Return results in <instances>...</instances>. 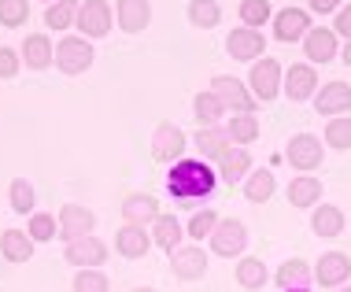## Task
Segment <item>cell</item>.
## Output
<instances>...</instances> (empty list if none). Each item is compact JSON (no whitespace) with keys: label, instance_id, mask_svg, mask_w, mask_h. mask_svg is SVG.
<instances>
[{"label":"cell","instance_id":"cell-33","mask_svg":"<svg viewBox=\"0 0 351 292\" xmlns=\"http://www.w3.org/2000/svg\"><path fill=\"white\" fill-rule=\"evenodd\" d=\"M222 100L215 97V93H200L196 97V119H200V130H207V126H215V119L222 115Z\"/></svg>","mask_w":351,"mask_h":292},{"label":"cell","instance_id":"cell-40","mask_svg":"<svg viewBox=\"0 0 351 292\" xmlns=\"http://www.w3.org/2000/svg\"><path fill=\"white\" fill-rule=\"evenodd\" d=\"M26 233H30L34 241H52L56 237V219H52V215H34Z\"/></svg>","mask_w":351,"mask_h":292},{"label":"cell","instance_id":"cell-28","mask_svg":"<svg viewBox=\"0 0 351 292\" xmlns=\"http://www.w3.org/2000/svg\"><path fill=\"white\" fill-rule=\"evenodd\" d=\"M74 19H78V0H56L49 12H45V23L56 26V30H67V26H74Z\"/></svg>","mask_w":351,"mask_h":292},{"label":"cell","instance_id":"cell-34","mask_svg":"<svg viewBox=\"0 0 351 292\" xmlns=\"http://www.w3.org/2000/svg\"><path fill=\"white\" fill-rule=\"evenodd\" d=\"M307 278H311V270H307V263H300V259L285 263V267L278 270V285L281 289H300Z\"/></svg>","mask_w":351,"mask_h":292},{"label":"cell","instance_id":"cell-24","mask_svg":"<svg viewBox=\"0 0 351 292\" xmlns=\"http://www.w3.org/2000/svg\"><path fill=\"white\" fill-rule=\"evenodd\" d=\"M322 200V182L318 178H296V182L289 185V204H296V207H311V204H318Z\"/></svg>","mask_w":351,"mask_h":292},{"label":"cell","instance_id":"cell-10","mask_svg":"<svg viewBox=\"0 0 351 292\" xmlns=\"http://www.w3.org/2000/svg\"><path fill=\"white\" fill-rule=\"evenodd\" d=\"M226 49H230L233 60H255V56H263V49H267V41H263L259 30H252V26H244V30H233L230 41H226Z\"/></svg>","mask_w":351,"mask_h":292},{"label":"cell","instance_id":"cell-45","mask_svg":"<svg viewBox=\"0 0 351 292\" xmlns=\"http://www.w3.org/2000/svg\"><path fill=\"white\" fill-rule=\"evenodd\" d=\"M344 63L351 67V41H348V49H344Z\"/></svg>","mask_w":351,"mask_h":292},{"label":"cell","instance_id":"cell-36","mask_svg":"<svg viewBox=\"0 0 351 292\" xmlns=\"http://www.w3.org/2000/svg\"><path fill=\"white\" fill-rule=\"evenodd\" d=\"M326 141L333 148H351V119H329Z\"/></svg>","mask_w":351,"mask_h":292},{"label":"cell","instance_id":"cell-31","mask_svg":"<svg viewBox=\"0 0 351 292\" xmlns=\"http://www.w3.org/2000/svg\"><path fill=\"white\" fill-rule=\"evenodd\" d=\"M218 4L215 0H193L189 4V19H193V26H204V30H211V26H218Z\"/></svg>","mask_w":351,"mask_h":292},{"label":"cell","instance_id":"cell-23","mask_svg":"<svg viewBox=\"0 0 351 292\" xmlns=\"http://www.w3.org/2000/svg\"><path fill=\"white\" fill-rule=\"evenodd\" d=\"M23 56H26V67L41 71V67H49V63H52V56H56V52H52L49 37H45V34H34V37H26Z\"/></svg>","mask_w":351,"mask_h":292},{"label":"cell","instance_id":"cell-5","mask_svg":"<svg viewBox=\"0 0 351 292\" xmlns=\"http://www.w3.org/2000/svg\"><path fill=\"white\" fill-rule=\"evenodd\" d=\"M285 159H289L296 171H315V167H322V141L311 137V134H300L289 141V152H285Z\"/></svg>","mask_w":351,"mask_h":292},{"label":"cell","instance_id":"cell-13","mask_svg":"<svg viewBox=\"0 0 351 292\" xmlns=\"http://www.w3.org/2000/svg\"><path fill=\"white\" fill-rule=\"evenodd\" d=\"M315 108H318V115H340V111H351V86H344V82H329V86L318 93Z\"/></svg>","mask_w":351,"mask_h":292},{"label":"cell","instance_id":"cell-21","mask_svg":"<svg viewBox=\"0 0 351 292\" xmlns=\"http://www.w3.org/2000/svg\"><path fill=\"white\" fill-rule=\"evenodd\" d=\"M0 252H4L12 263H30V256H34V237H26L23 230H8L4 237H0Z\"/></svg>","mask_w":351,"mask_h":292},{"label":"cell","instance_id":"cell-2","mask_svg":"<svg viewBox=\"0 0 351 292\" xmlns=\"http://www.w3.org/2000/svg\"><path fill=\"white\" fill-rule=\"evenodd\" d=\"M89 63H93V49L85 37H63L56 45V67L63 74H82V71H89Z\"/></svg>","mask_w":351,"mask_h":292},{"label":"cell","instance_id":"cell-41","mask_svg":"<svg viewBox=\"0 0 351 292\" xmlns=\"http://www.w3.org/2000/svg\"><path fill=\"white\" fill-rule=\"evenodd\" d=\"M12 207L15 211H30L34 207V189L26 182H12Z\"/></svg>","mask_w":351,"mask_h":292},{"label":"cell","instance_id":"cell-1","mask_svg":"<svg viewBox=\"0 0 351 292\" xmlns=\"http://www.w3.org/2000/svg\"><path fill=\"white\" fill-rule=\"evenodd\" d=\"M167 185L178 200H196V196H207L215 189V171L204 159H182V163H174Z\"/></svg>","mask_w":351,"mask_h":292},{"label":"cell","instance_id":"cell-19","mask_svg":"<svg viewBox=\"0 0 351 292\" xmlns=\"http://www.w3.org/2000/svg\"><path fill=\"white\" fill-rule=\"evenodd\" d=\"M122 215H126V226H145V222H156L159 219V204L152 196H130L122 204Z\"/></svg>","mask_w":351,"mask_h":292},{"label":"cell","instance_id":"cell-6","mask_svg":"<svg viewBox=\"0 0 351 292\" xmlns=\"http://www.w3.org/2000/svg\"><path fill=\"white\" fill-rule=\"evenodd\" d=\"M93 211H85V207L78 204H63V211H60V237H67V241H82V237H89L93 233Z\"/></svg>","mask_w":351,"mask_h":292},{"label":"cell","instance_id":"cell-32","mask_svg":"<svg viewBox=\"0 0 351 292\" xmlns=\"http://www.w3.org/2000/svg\"><path fill=\"white\" fill-rule=\"evenodd\" d=\"M237 145H248V141L259 137V122H255V115H233L230 119V130H226Z\"/></svg>","mask_w":351,"mask_h":292},{"label":"cell","instance_id":"cell-22","mask_svg":"<svg viewBox=\"0 0 351 292\" xmlns=\"http://www.w3.org/2000/svg\"><path fill=\"white\" fill-rule=\"evenodd\" d=\"M178 241H182L178 219L174 215H159V219L152 222V244H159V248H167V252H178Z\"/></svg>","mask_w":351,"mask_h":292},{"label":"cell","instance_id":"cell-46","mask_svg":"<svg viewBox=\"0 0 351 292\" xmlns=\"http://www.w3.org/2000/svg\"><path fill=\"white\" fill-rule=\"evenodd\" d=\"M137 292H152V289H137Z\"/></svg>","mask_w":351,"mask_h":292},{"label":"cell","instance_id":"cell-25","mask_svg":"<svg viewBox=\"0 0 351 292\" xmlns=\"http://www.w3.org/2000/svg\"><path fill=\"white\" fill-rule=\"evenodd\" d=\"M248 167H252V159L244 148H230L222 159H218V174L226 178V182H237V178H244L248 174Z\"/></svg>","mask_w":351,"mask_h":292},{"label":"cell","instance_id":"cell-48","mask_svg":"<svg viewBox=\"0 0 351 292\" xmlns=\"http://www.w3.org/2000/svg\"><path fill=\"white\" fill-rule=\"evenodd\" d=\"M296 292H303V289H296Z\"/></svg>","mask_w":351,"mask_h":292},{"label":"cell","instance_id":"cell-4","mask_svg":"<svg viewBox=\"0 0 351 292\" xmlns=\"http://www.w3.org/2000/svg\"><path fill=\"white\" fill-rule=\"evenodd\" d=\"M74 26H78L85 37H104L111 30V8L104 4V0H85V4H78Z\"/></svg>","mask_w":351,"mask_h":292},{"label":"cell","instance_id":"cell-38","mask_svg":"<svg viewBox=\"0 0 351 292\" xmlns=\"http://www.w3.org/2000/svg\"><path fill=\"white\" fill-rule=\"evenodd\" d=\"M215 226H218V215L215 211H196L193 222H189V237L204 241V237H211V233H215Z\"/></svg>","mask_w":351,"mask_h":292},{"label":"cell","instance_id":"cell-26","mask_svg":"<svg viewBox=\"0 0 351 292\" xmlns=\"http://www.w3.org/2000/svg\"><path fill=\"white\" fill-rule=\"evenodd\" d=\"M230 134H218V130H200V137H196V148H200L204 156H211V159H222L226 152H230Z\"/></svg>","mask_w":351,"mask_h":292},{"label":"cell","instance_id":"cell-20","mask_svg":"<svg viewBox=\"0 0 351 292\" xmlns=\"http://www.w3.org/2000/svg\"><path fill=\"white\" fill-rule=\"evenodd\" d=\"M303 45H307V56L315 63H329L337 56V34L333 30H322V26H318V30H311Z\"/></svg>","mask_w":351,"mask_h":292},{"label":"cell","instance_id":"cell-9","mask_svg":"<svg viewBox=\"0 0 351 292\" xmlns=\"http://www.w3.org/2000/svg\"><path fill=\"white\" fill-rule=\"evenodd\" d=\"M252 89H255V97L259 100H274L278 97V89H281V67L274 60H259L252 67Z\"/></svg>","mask_w":351,"mask_h":292},{"label":"cell","instance_id":"cell-27","mask_svg":"<svg viewBox=\"0 0 351 292\" xmlns=\"http://www.w3.org/2000/svg\"><path fill=\"white\" fill-rule=\"evenodd\" d=\"M311 226H315V233H322V237H337L340 230H344V215L337 211V207H318L315 219H311Z\"/></svg>","mask_w":351,"mask_h":292},{"label":"cell","instance_id":"cell-47","mask_svg":"<svg viewBox=\"0 0 351 292\" xmlns=\"http://www.w3.org/2000/svg\"><path fill=\"white\" fill-rule=\"evenodd\" d=\"M340 292H351V289H340Z\"/></svg>","mask_w":351,"mask_h":292},{"label":"cell","instance_id":"cell-11","mask_svg":"<svg viewBox=\"0 0 351 292\" xmlns=\"http://www.w3.org/2000/svg\"><path fill=\"white\" fill-rule=\"evenodd\" d=\"M170 267H174V274L182 281H196L207 270V256L200 248H178V252H170Z\"/></svg>","mask_w":351,"mask_h":292},{"label":"cell","instance_id":"cell-3","mask_svg":"<svg viewBox=\"0 0 351 292\" xmlns=\"http://www.w3.org/2000/svg\"><path fill=\"white\" fill-rule=\"evenodd\" d=\"M211 93L218 100H222V108H233L237 115H252V108H255V100H252V93L241 86L237 78H230V74H218V78L211 82Z\"/></svg>","mask_w":351,"mask_h":292},{"label":"cell","instance_id":"cell-35","mask_svg":"<svg viewBox=\"0 0 351 292\" xmlns=\"http://www.w3.org/2000/svg\"><path fill=\"white\" fill-rule=\"evenodd\" d=\"M30 8L26 0H0V26H23Z\"/></svg>","mask_w":351,"mask_h":292},{"label":"cell","instance_id":"cell-8","mask_svg":"<svg viewBox=\"0 0 351 292\" xmlns=\"http://www.w3.org/2000/svg\"><path fill=\"white\" fill-rule=\"evenodd\" d=\"M244 241H248V233H244V226L233 222V219L218 222L215 233H211V248L218 252V256H237V252L244 248Z\"/></svg>","mask_w":351,"mask_h":292},{"label":"cell","instance_id":"cell-42","mask_svg":"<svg viewBox=\"0 0 351 292\" xmlns=\"http://www.w3.org/2000/svg\"><path fill=\"white\" fill-rule=\"evenodd\" d=\"M19 74V56L12 49H0V78H15Z\"/></svg>","mask_w":351,"mask_h":292},{"label":"cell","instance_id":"cell-43","mask_svg":"<svg viewBox=\"0 0 351 292\" xmlns=\"http://www.w3.org/2000/svg\"><path fill=\"white\" fill-rule=\"evenodd\" d=\"M333 34H344L348 41H351V8H344V12L337 15V30Z\"/></svg>","mask_w":351,"mask_h":292},{"label":"cell","instance_id":"cell-15","mask_svg":"<svg viewBox=\"0 0 351 292\" xmlns=\"http://www.w3.org/2000/svg\"><path fill=\"white\" fill-rule=\"evenodd\" d=\"M115 248H119L126 259H141V256H148L152 237L145 233V226H122L119 237H115Z\"/></svg>","mask_w":351,"mask_h":292},{"label":"cell","instance_id":"cell-17","mask_svg":"<svg viewBox=\"0 0 351 292\" xmlns=\"http://www.w3.org/2000/svg\"><path fill=\"white\" fill-rule=\"evenodd\" d=\"M148 19H152L148 0H119V26H122L126 34L145 30V26H148Z\"/></svg>","mask_w":351,"mask_h":292},{"label":"cell","instance_id":"cell-18","mask_svg":"<svg viewBox=\"0 0 351 292\" xmlns=\"http://www.w3.org/2000/svg\"><path fill=\"white\" fill-rule=\"evenodd\" d=\"M318 86V78H315V71L311 67H292L289 74H285V93H289V100H307L311 93H315Z\"/></svg>","mask_w":351,"mask_h":292},{"label":"cell","instance_id":"cell-44","mask_svg":"<svg viewBox=\"0 0 351 292\" xmlns=\"http://www.w3.org/2000/svg\"><path fill=\"white\" fill-rule=\"evenodd\" d=\"M337 4H340V0H311V8H315V12H322V15H326V12H333Z\"/></svg>","mask_w":351,"mask_h":292},{"label":"cell","instance_id":"cell-14","mask_svg":"<svg viewBox=\"0 0 351 292\" xmlns=\"http://www.w3.org/2000/svg\"><path fill=\"white\" fill-rule=\"evenodd\" d=\"M274 34H278V41H300V37H307V34H311L307 12H300V8H285V12L278 15Z\"/></svg>","mask_w":351,"mask_h":292},{"label":"cell","instance_id":"cell-30","mask_svg":"<svg viewBox=\"0 0 351 292\" xmlns=\"http://www.w3.org/2000/svg\"><path fill=\"white\" fill-rule=\"evenodd\" d=\"M244 193H248V200H252V204H267L270 196H274V174H270V171L252 174V178H248V185H244Z\"/></svg>","mask_w":351,"mask_h":292},{"label":"cell","instance_id":"cell-16","mask_svg":"<svg viewBox=\"0 0 351 292\" xmlns=\"http://www.w3.org/2000/svg\"><path fill=\"white\" fill-rule=\"evenodd\" d=\"M348 274H351V259H348V256H340V252H329V256H322L318 270H315V278H318L326 289L340 285V281H344Z\"/></svg>","mask_w":351,"mask_h":292},{"label":"cell","instance_id":"cell-7","mask_svg":"<svg viewBox=\"0 0 351 292\" xmlns=\"http://www.w3.org/2000/svg\"><path fill=\"white\" fill-rule=\"evenodd\" d=\"M185 134L178 126H170V122H163V126L156 130V137H152V156L159 159V163H170V159H178L185 152Z\"/></svg>","mask_w":351,"mask_h":292},{"label":"cell","instance_id":"cell-29","mask_svg":"<svg viewBox=\"0 0 351 292\" xmlns=\"http://www.w3.org/2000/svg\"><path fill=\"white\" fill-rule=\"evenodd\" d=\"M237 281H241L244 289H263L267 285V267H263V259H244L241 267H237Z\"/></svg>","mask_w":351,"mask_h":292},{"label":"cell","instance_id":"cell-39","mask_svg":"<svg viewBox=\"0 0 351 292\" xmlns=\"http://www.w3.org/2000/svg\"><path fill=\"white\" fill-rule=\"evenodd\" d=\"M74 292H108V278L97 274V270H82L74 278Z\"/></svg>","mask_w":351,"mask_h":292},{"label":"cell","instance_id":"cell-12","mask_svg":"<svg viewBox=\"0 0 351 292\" xmlns=\"http://www.w3.org/2000/svg\"><path fill=\"white\" fill-rule=\"evenodd\" d=\"M108 259V248L97 241V237H82V241H67V263L74 267H97V263Z\"/></svg>","mask_w":351,"mask_h":292},{"label":"cell","instance_id":"cell-37","mask_svg":"<svg viewBox=\"0 0 351 292\" xmlns=\"http://www.w3.org/2000/svg\"><path fill=\"white\" fill-rule=\"evenodd\" d=\"M241 19L255 30V26H263L270 19V4H267V0H244V4H241Z\"/></svg>","mask_w":351,"mask_h":292}]
</instances>
